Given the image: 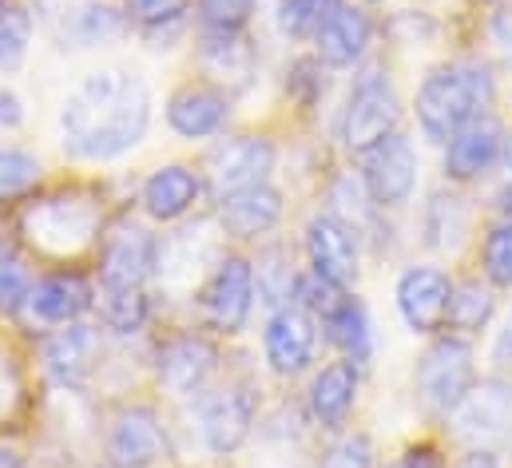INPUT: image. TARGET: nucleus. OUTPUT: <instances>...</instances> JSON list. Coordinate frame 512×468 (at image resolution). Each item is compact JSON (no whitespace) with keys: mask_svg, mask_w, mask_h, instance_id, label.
Masks as SVG:
<instances>
[{"mask_svg":"<svg viewBox=\"0 0 512 468\" xmlns=\"http://www.w3.org/2000/svg\"><path fill=\"white\" fill-rule=\"evenodd\" d=\"M64 147L80 159H116L151 127V88L131 68H100L64 100Z\"/></svg>","mask_w":512,"mask_h":468,"instance_id":"1","label":"nucleus"},{"mask_svg":"<svg viewBox=\"0 0 512 468\" xmlns=\"http://www.w3.org/2000/svg\"><path fill=\"white\" fill-rule=\"evenodd\" d=\"M493 104V76L481 64H445L433 68L417 88V123L429 143H449L465 123L485 116Z\"/></svg>","mask_w":512,"mask_h":468,"instance_id":"2","label":"nucleus"},{"mask_svg":"<svg viewBox=\"0 0 512 468\" xmlns=\"http://www.w3.org/2000/svg\"><path fill=\"white\" fill-rule=\"evenodd\" d=\"M24 231L40 254L68 258V254H80L84 246L100 242V207L92 195L60 191V195H48L28 207Z\"/></svg>","mask_w":512,"mask_h":468,"instance_id":"3","label":"nucleus"},{"mask_svg":"<svg viewBox=\"0 0 512 468\" xmlns=\"http://www.w3.org/2000/svg\"><path fill=\"white\" fill-rule=\"evenodd\" d=\"M255 306V266L243 254H223L199 286V318L215 334H239Z\"/></svg>","mask_w":512,"mask_h":468,"instance_id":"4","label":"nucleus"},{"mask_svg":"<svg viewBox=\"0 0 512 468\" xmlns=\"http://www.w3.org/2000/svg\"><path fill=\"white\" fill-rule=\"evenodd\" d=\"M397 119H401V104H397V92L389 88V80L378 72L362 76L346 100L342 123H338L342 147L354 155H370L378 143L397 135Z\"/></svg>","mask_w":512,"mask_h":468,"instance_id":"5","label":"nucleus"},{"mask_svg":"<svg viewBox=\"0 0 512 468\" xmlns=\"http://www.w3.org/2000/svg\"><path fill=\"white\" fill-rule=\"evenodd\" d=\"M473 389V346L465 338H437L417 365V397L433 413H453Z\"/></svg>","mask_w":512,"mask_h":468,"instance_id":"6","label":"nucleus"},{"mask_svg":"<svg viewBox=\"0 0 512 468\" xmlns=\"http://www.w3.org/2000/svg\"><path fill=\"white\" fill-rule=\"evenodd\" d=\"M207 187L215 199H227L243 187H255L266 183V175L274 171V143L266 135H231V139H219L207 159Z\"/></svg>","mask_w":512,"mask_h":468,"instance_id":"7","label":"nucleus"},{"mask_svg":"<svg viewBox=\"0 0 512 468\" xmlns=\"http://www.w3.org/2000/svg\"><path fill=\"white\" fill-rule=\"evenodd\" d=\"M159 274V238L135 223H116L100 234V286L135 290Z\"/></svg>","mask_w":512,"mask_h":468,"instance_id":"8","label":"nucleus"},{"mask_svg":"<svg viewBox=\"0 0 512 468\" xmlns=\"http://www.w3.org/2000/svg\"><path fill=\"white\" fill-rule=\"evenodd\" d=\"M449 302H453V282L437 266H409L397 278V310L401 322L413 334H441L449 326Z\"/></svg>","mask_w":512,"mask_h":468,"instance_id":"9","label":"nucleus"},{"mask_svg":"<svg viewBox=\"0 0 512 468\" xmlns=\"http://www.w3.org/2000/svg\"><path fill=\"white\" fill-rule=\"evenodd\" d=\"M306 258L310 270L338 290H350L358 282V234L338 215H318L306 227Z\"/></svg>","mask_w":512,"mask_h":468,"instance_id":"10","label":"nucleus"},{"mask_svg":"<svg viewBox=\"0 0 512 468\" xmlns=\"http://www.w3.org/2000/svg\"><path fill=\"white\" fill-rule=\"evenodd\" d=\"M231 119V96L211 80H187L167 100V123L179 139H211Z\"/></svg>","mask_w":512,"mask_h":468,"instance_id":"11","label":"nucleus"},{"mask_svg":"<svg viewBox=\"0 0 512 468\" xmlns=\"http://www.w3.org/2000/svg\"><path fill=\"white\" fill-rule=\"evenodd\" d=\"M314 346H318V330H314V314H306L302 306H282L270 314L266 330H262V353L266 365L278 377H294L314 361Z\"/></svg>","mask_w":512,"mask_h":468,"instance_id":"12","label":"nucleus"},{"mask_svg":"<svg viewBox=\"0 0 512 468\" xmlns=\"http://www.w3.org/2000/svg\"><path fill=\"white\" fill-rule=\"evenodd\" d=\"M167 457V433L155 409L131 405L108 429V461L112 468H151Z\"/></svg>","mask_w":512,"mask_h":468,"instance_id":"13","label":"nucleus"},{"mask_svg":"<svg viewBox=\"0 0 512 468\" xmlns=\"http://www.w3.org/2000/svg\"><path fill=\"white\" fill-rule=\"evenodd\" d=\"M362 183L374 199V207H401L417 187V151L405 135H389L366 155Z\"/></svg>","mask_w":512,"mask_h":468,"instance_id":"14","label":"nucleus"},{"mask_svg":"<svg viewBox=\"0 0 512 468\" xmlns=\"http://www.w3.org/2000/svg\"><path fill=\"white\" fill-rule=\"evenodd\" d=\"M453 425L461 441H497L512 425V385L501 377L473 381V389L453 409Z\"/></svg>","mask_w":512,"mask_h":468,"instance_id":"15","label":"nucleus"},{"mask_svg":"<svg viewBox=\"0 0 512 468\" xmlns=\"http://www.w3.org/2000/svg\"><path fill=\"white\" fill-rule=\"evenodd\" d=\"M215 361H219V353L203 334H179L159 350L155 373L171 397H195L207 385V377L215 373Z\"/></svg>","mask_w":512,"mask_h":468,"instance_id":"16","label":"nucleus"},{"mask_svg":"<svg viewBox=\"0 0 512 468\" xmlns=\"http://www.w3.org/2000/svg\"><path fill=\"white\" fill-rule=\"evenodd\" d=\"M100 353H104L100 330H92L84 322H68L56 334L44 338V369H48V377L56 385L76 389V385H84L92 377Z\"/></svg>","mask_w":512,"mask_h":468,"instance_id":"17","label":"nucleus"},{"mask_svg":"<svg viewBox=\"0 0 512 468\" xmlns=\"http://www.w3.org/2000/svg\"><path fill=\"white\" fill-rule=\"evenodd\" d=\"M505 127L493 116H477L473 123H465L449 147H445V175L457 179V183H469V179H481L501 155H505Z\"/></svg>","mask_w":512,"mask_h":468,"instance_id":"18","label":"nucleus"},{"mask_svg":"<svg viewBox=\"0 0 512 468\" xmlns=\"http://www.w3.org/2000/svg\"><path fill=\"white\" fill-rule=\"evenodd\" d=\"M251 425H255V393L219 389L215 397L203 401L199 429H203V441H207L211 453L227 457V453L243 449V441L251 437Z\"/></svg>","mask_w":512,"mask_h":468,"instance_id":"19","label":"nucleus"},{"mask_svg":"<svg viewBox=\"0 0 512 468\" xmlns=\"http://www.w3.org/2000/svg\"><path fill=\"white\" fill-rule=\"evenodd\" d=\"M199 195H203L199 171L187 167V163H167V167L147 175V183L139 191V203L155 223H179L195 211Z\"/></svg>","mask_w":512,"mask_h":468,"instance_id":"20","label":"nucleus"},{"mask_svg":"<svg viewBox=\"0 0 512 468\" xmlns=\"http://www.w3.org/2000/svg\"><path fill=\"white\" fill-rule=\"evenodd\" d=\"M28 306H32V314L40 322L68 326V322H80L96 306V290H92V282L80 270H56V274H44L32 286Z\"/></svg>","mask_w":512,"mask_h":468,"instance_id":"21","label":"nucleus"},{"mask_svg":"<svg viewBox=\"0 0 512 468\" xmlns=\"http://www.w3.org/2000/svg\"><path fill=\"white\" fill-rule=\"evenodd\" d=\"M282 191L270 187V183H255V187H243L227 199H219V223L223 234L231 238H262L282 223Z\"/></svg>","mask_w":512,"mask_h":468,"instance_id":"22","label":"nucleus"},{"mask_svg":"<svg viewBox=\"0 0 512 468\" xmlns=\"http://www.w3.org/2000/svg\"><path fill=\"white\" fill-rule=\"evenodd\" d=\"M306 405H310V417H314L322 429H342L346 417H350L354 405H358V361L342 357V361L322 365V369L314 373V381H310Z\"/></svg>","mask_w":512,"mask_h":468,"instance_id":"23","label":"nucleus"},{"mask_svg":"<svg viewBox=\"0 0 512 468\" xmlns=\"http://www.w3.org/2000/svg\"><path fill=\"white\" fill-rule=\"evenodd\" d=\"M318 44V60L330 68H350L366 56L370 48V16L354 4H338L330 12V20L322 24V32L314 36Z\"/></svg>","mask_w":512,"mask_h":468,"instance_id":"24","label":"nucleus"},{"mask_svg":"<svg viewBox=\"0 0 512 468\" xmlns=\"http://www.w3.org/2000/svg\"><path fill=\"white\" fill-rule=\"evenodd\" d=\"M255 68H258V52L243 32L239 36H207V44H203V72L227 96L251 88Z\"/></svg>","mask_w":512,"mask_h":468,"instance_id":"25","label":"nucleus"},{"mask_svg":"<svg viewBox=\"0 0 512 468\" xmlns=\"http://www.w3.org/2000/svg\"><path fill=\"white\" fill-rule=\"evenodd\" d=\"M322 330H326V342L334 350L346 353L350 361H366L370 357V314H366L362 298L342 294V302L322 318Z\"/></svg>","mask_w":512,"mask_h":468,"instance_id":"26","label":"nucleus"},{"mask_svg":"<svg viewBox=\"0 0 512 468\" xmlns=\"http://www.w3.org/2000/svg\"><path fill=\"white\" fill-rule=\"evenodd\" d=\"M298 278H302V274L294 270V262H290V254H286L282 246H270V250L258 258L255 286L266 306H274V310L290 306L294 294H298Z\"/></svg>","mask_w":512,"mask_h":468,"instance_id":"27","label":"nucleus"},{"mask_svg":"<svg viewBox=\"0 0 512 468\" xmlns=\"http://www.w3.org/2000/svg\"><path fill=\"white\" fill-rule=\"evenodd\" d=\"M497 310V298H493V286L469 278L461 286H453V302H449V326L461 330V334H477L489 326Z\"/></svg>","mask_w":512,"mask_h":468,"instance_id":"28","label":"nucleus"},{"mask_svg":"<svg viewBox=\"0 0 512 468\" xmlns=\"http://www.w3.org/2000/svg\"><path fill=\"white\" fill-rule=\"evenodd\" d=\"M128 24H131L128 12H120L116 4H100V0L80 4V8L72 12V36H76L84 48L120 40V36L128 32Z\"/></svg>","mask_w":512,"mask_h":468,"instance_id":"29","label":"nucleus"},{"mask_svg":"<svg viewBox=\"0 0 512 468\" xmlns=\"http://www.w3.org/2000/svg\"><path fill=\"white\" fill-rule=\"evenodd\" d=\"M342 0H278L274 24L286 40H314Z\"/></svg>","mask_w":512,"mask_h":468,"instance_id":"30","label":"nucleus"},{"mask_svg":"<svg viewBox=\"0 0 512 468\" xmlns=\"http://www.w3.org/2000/svg\"><path fill=\"white\" fill-rule=\"evenodd\" d=\"M100 318L116 334H139L147 322V294L143 286L120 290V286H100Z\"/></svg>","mask_w":512,"mask_h":468,"instance_id":"31","label":"nucleus"},{"mask_svg":"<svg viewBox=\"0 0 512 468\" xmlns=\"http://www.w3.org/2000/svg\"><path fill=\"white\" fill-rule=\"evenodd\" d=\"M40 183V159L20 147H0V207L28 199Z\"/></svg>","mask_w":512,"mask_h":468,"instance_id":"32","label":"nucleus"},{"mask_svg":"<svg viewBox=\"0 0 512 468\" xmlns=\"http://www.w3.org/2000/svg\"><path fill=\"white\" fill-rule=\"evenodd\" d=\"M32 286H36V282H32L24 258L0 238V314H4V318L20 314V310L28 306V298H32Z\"/></svg>","mask_w":512,"mask_h":468,"instance_id":"33","label":"nucleus"},{"mask_svg":"<svg viewBox=\"0 0 512 468\" xmlns=\"http://www.w3.org/2000/svg\"><path fill=\"white\" fill-rule=\"evenodd\" d=\"M258 0H199V24L207 36H239L251 16H255Z\"/></svg>","mask_w":512,"mask_h":468,"instance_id":"34","label":"nucleus"},{"mask_svg":"<svg viewBox=\"0 0 512 468\" xmlns=\"http://www.w3.org/2000/svg\"><path fill=\"white\" fill-rule=\"evenodd\" d=\"M32 44V16L28 8L8 4V12L0 16V72H16L28 56Z\"/></svg>","mask_w":512,"mask_h":468,"instance_id":"35","label":"nucleus"},{"mask_svg":"<svg viewBox=\"0 0 512 468\" xmlns=\"http://www.w3.org/2000/svg\"><path fill=\"white\" fill-rule=\"evenodd\" d=\"M481 262H485V278L497 290H512V223H501L485 234L481 246Z\"/></svg>","mask_w":512,"mask_h":468,"instance_id":"36","label":"nucleus"},{"mask_svg":"<svg viewBox=\"0 0 512 468\" xmlns=\"http://www.w3.org/2000/svg\"><path fill=\"white\" fill-rule=\"evenodd\" d=\"M425 231H429V242H433V246H449V238H457V231H465L461 199H457V195H433Z\"/></svg>","mask_w":512,"mask_h":468,"instance_id":"37","label":"nucleus"},{"mask_svg":"<svg viewBox=\"0 0 512 468\" xmlns=\"http://www.w3.org/2000/svg\"><path fill=\"white\" fill-rule=\"evenodd\" d=\"M191 0H128V16L147 32V28H163V24H179L187 16Z\"/></svg>","mask_w":512,"mask_h":468,"instance_id":"38","label":"nucleus"},{"mask_svg":"<svg viewBox=\"0 0 512 468\" xmlns=\"http://www.w3.org/2000/svg\"><path fill=\"white\" fill-rule=\"evenodd\" d=\"M322 468H374V445L366 433H346L322 457Z\"/></svg>","mask_w":512,"mask_h":468,"instance_id":"39","label":"nucleus"},{"mask_svg":"<svg viewBox=\"0 0 512 468\" xmlns=\"http://www.w3.org/2000/svg\"><path fill=\"white\" fill-rule=\"evenodd\" d=\"M286 88H290V92H298V100H302V104H314V96H318V92H326L322 60H294Z\"/></svg>","mask_w":512,"mask_h":468,"instance_id":"40","label":"nucleus"},{"mask_svg":"<svg viewBox=\"0 0 512 468\" xmlns=\"http://www.w3.org/2000/svg\"><path fill=\"white\" fill-rule=\"evenodd\" d=\"M24 112H20V100L12 88H0V127H20Z\"/></svg>","mask_w":512,"mask_h":468,"instance_id":"41","label":"nucleus"},{"mask_svg":"<svg viewBox=\"0 0 512 468\" xmlns=\"http://www.w3.org/2000/svg\"><path fill=\"white\" fill-rule=\"evenodd\" d=\"M493 365H497V369H509L512 365V314L505 318V330H501L497 342H493Z\"/></svg>","mask_w":512,"mask_h":468,"instance_id":"42","label":"nucleus"},{"mask_svg":"<svg viewBox=\"0 0 512 468\" xmlns=\"http://www.w3.org/2000/svg\"><path fill=\"white\" fill-rule=\"evenodd\" d=\"M397 468H441V457H437L433 449H409V453L397 461Z\"/></svg>","mask_w":512,"mask_h":468,"instance_id":"43","label":"nucleus"},{"mask_svg":"<svg viewBox=\"0 0 512 468\" xmlns=\"http://www.w3.org/2000/svg\"><path fill=\"white\" fill-rule=\"evenodd\" d=\"M493 203H497V215H501L505 223H512V183H505V187L497 191V199H493Z\"/></svg>","mask_w":512,"mask_h":468,"instance_id":"44","label":"nucleus"},{"mask_svg":"<svg viewBox=\"0 0 512 468\" xmlns=\"http://www.w3.org/2000/svg\"><path fill=\"white\" fill-rule=\"evenodd\" d=\"M461 468H501V461H497L493 453H481V449H477V453H469V461Z\"/></svg>","mask_w":512,"mask_h":468,"instance_id":"45","label":"nucleus"},{"mask_svg":"<svg viewBox=\"0 0 512 468\" xmlns=\"http://www.w3.org/2000/svg\"><path fill=\"white\" fill-rule=\"evenodd\" d=\"M0 468H20V453H12V449H0Z\"/></svg>","mask_w":512,"mask_h":468,"instance_id":"46","label":"nucleus"},{"mask_svg":"<svg viewBox=\"0 0 512 468\" xmlns=\"http://www.w3.org/2000/svg\"><path fill=\"white\" fill-rule=\"evenodd\" d=\"M505 159H509V167H512V131H509V143H505Z\"/></svg>","mask_w":512,"mask_h":468,"instance_id":"47","label":"nucleus"},{"mask_svg":"<svg viewBox=\"0 0 512 468\" xmlns=\"http://www.w3.org/2000/svg\"><path fill=\"white\" fill-rule=\"evenodd\" d=\"M4 12H8V0H0V16H4Z\"/></svg>","mask_w":512,"mask_h":468,"instance_id":"48","label":"nucleus"}]
</instances>
